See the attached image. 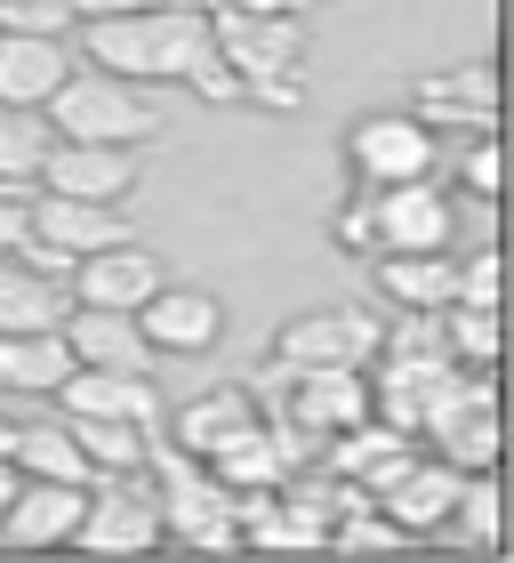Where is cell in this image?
I'll return each instance as SVG.
<instances>
[{"label":"cell","mask_w":514,"mask_h":563,"mask_svg":"<svg viewBox=\"0 0 514 563\" xmlns=\"http://www.w3.org/2000/svg\"><path fill=\"white\" fill-rule=\"evenodd\" d=\"M458 186H467V194H482V201L499 194V145H491V137H474V153L458 162Z\"/></svg>","instance_id":"33"},{"label":"cell","mask_w":514,"mask_h":563,"mask_svg":"<svg viewBox=\"0 0 514 563\" xmlns=\"http://www.w3.org/2000/svg\"><path fill=\"white\" fill-rule=\"evenodd\" d=\"M161 531V499H153V475H97L89 483V516L72 531V548L89 555H153Z\"/></svg>","instance_id":"5"},{"label":"cell","mask_w":514,"mask_h":563,"mask_svg":"<svg viewBox=\"0 0 514 563\" xmlns=\"http://www.w3.org/2000/svg\"><path fill=\"white\" fill-rule=\"evenodd\" d=\"M72 24H97V16H128V9H201V0H65Z\"/></svg>","instance_id":"34"},{"label":"cell","mask_w":514,"mask_h":563,"mask_svg":"<svg viewBox=\"0 0 514 563\" xmlns=\"http://www.w3.org/2000/svg\"><path fill=\"white\" fill-rule=\"evenodd\" d=\"M72 363H97V371H153V339L137 314H121V306H72L57 322Z\"/></svg>","instance_id":"18"},{"label":"cell","mask_w":514,"mask_h":563,"mask_svg":"<svg viewBox=\"0 0 514 563\" xmlns=\"http://www.w3.org/2000/svg\"><path fill=\"white\" fill-rule=\"evenodd\" d=\"M450 306H499V258H458V282H450Z\"/></svg>","instance_id":"31"},{"label":"cell","mask_w":514,"mask_h":563,"mask_svg":"<svg viewBox=\"0 0 514 563\" xmlns=\"http://www.w3.org/2000/svg\"><path fill=\"white\" fill-rule=\"evenodd\" d=\"M0 459H9L16 475H41V483H97L65 419H57V427H9V443H0Z\"/></svg>","instance_id":"22"},{"label":"cell","mask_w":514,"mask_h":563,"mask_svg":"<svg viewBox=\"0 0 514 563\" xmlns=\"http://www.w3.org/2000/svg\"><path fill=\"white\" fill-rule=\"evenodd\" d=\"M153 354H210L225 339V298L217 290H193V282H161L145 306H137Z\"/></svg>","instance_id":"13"},{"label":"cell","mask_w":514,"mask_h":563,"mask_svg":"<svg viewBox=\"0 0 514 563\" xmlns=\"http://www.w3.org/2000/svg\"><path fill=\"white\" fill-rule=\"evenodd\" d=\"M346 169L354 186H410V177H434V130L410 113H362L346 130Z\"/></svg>","instance_id":"7"},{"label":"cell","mask_w":514,"mask_h":563,"mask_svg":"<svg viewBox=\"0 0 514 563\" xmlns=\"http://www.w3.org/2000/svg\"><path fill=\"white\" fill-rule=\"evenodd\" d=\"M145 467H153V499H161V531L177 548H201V555L242 548V492H225L193 451H161Z\"/></svg>","instance_id":"3"},{"label":"cell","mask_w":514,"mask_h":563,"mask_svg":"<svg viewBox=\"0 0 514 563\" xmlns=\"http://www.w3.org/2000/svg\"><path fill=\"white\" fill-rule=\"evenodd\" d=\"M329 242L346 250V258H378V234H370V194L354 186V201L338 210V225H329Z\"/></svg>","instance_id":"30"},{"label":"cell","mask_w":514,"mask_h":563,"mask_svg":"<svg viewBox=\"0 0 514 563\" xmlns=\"http://www.w3.org/2000/svg\"><path fill=\"white\" fill-rule=\"evenodd\" d=\"M33 242V186H0V258Z\"/></svg>","instance_id":"32"},{"label":"cell","mask_w":514,"mask_h":563,"mask_svg":"<svg viewBox=\"0 0 514 563\" xmlns=\"http://www.w3.org/2000/svg\"><path fill=\"white\" fill-rule=\"evenodd\" d=\"M0 443H9V427H0Z\"/></svg>","instance_id":"37"},{"label":"cell","mask_w":514,"mask_h":563,"mask_svg":"<svg viewBox=\"0 0 514 563\" xmlns=\"http://www.w3.org/2000/svg\"><path fill=\"white\" fill-rule=\"evenodd\" d=\"M386 322H370L362 306H314L273 330V363L281 371H370L378 363Z\"/></svg>","instance_id":"4"},{"label":"cell","mask_w":514,"mask_h":563,"mask_svg":"<svg viewBox=\"0 0 514 563\" xmlns=\"http://www.w3.org/2000/svg\"><path fill=\"white\" fill-rule=\"evenodd\" d=\"M443 531H450L458 548H499V467L458 475V499H450Z\"/></svg>","instance_id":"25"},{"label":"cell","mask_w":514,"mask_h":563,"mask_svg":"<svg viewBox=\"0 0 514 563\" xmlns=\"http://www.w3.org/2000/svg\"><path fill=\"white\" fill-rule=\"evenodd\" d=\"M16 483H24V475L9 467V459H0V516H9V499H16Z\"/></svg>","instance_id":"36"},{"label":"cell","mask_w":514,"mask_h":563,"mask_svg":"<svg viewBox=\"0 0 514 563\" xmlns=\"http://www.w3.org/2000/svg\"><path fill=\"white\" fill-rule=\"evenodd\" d=\"M41 121L57 137H81V145H145L153 130H161V106H153V89L121 81V73L72 65L65 89L41 106Z\"/></svg>","instance_id":"2"},{"label":"cell","mask_w":514,"mask_h":563,"mask_svg":"<svg viewBox=\"0 0 514 563\" xmlns=\"http://www.w3.org/2000/svg\"><path fill=\"white\" fill-rule=\"evenodd\" d=\"M210 41H217V65L242 73V97L273 73H298L305 57V16H257V9H210Z\"/></svg>","instance_id":"6"},{"label":"cell","mask_w":514,"mask_h":563,"mask_svg":"<svg viewBox=\"0 0 514 563\" xmlns=\"http://www.w3.org/2000/svg\"><path fill=\"white\" fill-rule=\"evenodd\" d=\"M0 33H48V41H65L72 33V9H65V0H0Z\"/></svg>","instance_id":"29"},{"label":"cell","mask_w":514,"mask_h":563,"mask_svg":"<svg viewBox=\"0 0 514 563\" xmlns=\"http://www.w3.org/2000/svg\"><path fill=\"white\" fill-rule=\"evenodd\" d=\"M72 371L65 330H0V395H57Z\"/></svg>","instance_id":"20"},{"label":"cell","mask_w":514,"mask_h":563,"mask_svg":"<svg viewBox=\"0 0 514 563\" xmlns=\"http://www.w3.org/2000/svg\"><path fill=\"white\" fill-rule=\"evenodd\" d=\"M443 346H450V363L491 371L499 363V306H443Z\"/></svg>","instance_id":"27"},{"label":"cell","mask_w":514,"mask_h":563,"mask_svg":"<svg viewBox=\"0 0 514 563\" xmlns=\"http://www.w3.org/2000/svg\"><path fill=\"white\" fill-rule=\"evenodd\" d=\"M81 516H89V483H41V475H24L16 499H9V516H0V548H24V555L72 548Z\"/></svg>","instance_id":"11"},{"label":"cell","mask_w":514,"mask_h":563,"mask_svg":"<svg viewBox=\"0 0 514 563\" xmlns=\"http://www.w3.org/2000/svg\"><path fill=\"white\" fill-rule=\"evenodd\" d=\"M65 419H137L153 427L161 419V395H153V371H97V363H72L65 371Z\"/></svg>","instance_id":"15"},{"label":"cell","mask_w":514,"mask_h":563,"mask_svg":"<svg viewBox=\"0 0 514 563\" xmlns=\"http://www.w3.org/2000/svg\"><path fill=\"white\" fill-rule=\"evenodd\" d=\"M257 419V395H249V378H225V387H201L186 411H177V451H193V459H210L234 427Z\"/></svg>","instance_id":"21"},{"label":"cell","mask_w":514,"mask_h":563,"mask_svg":"<svg viewBox=\"0 0 514 563\" xmlns=\"http://www.w3.org/2000/svg\"><path fill=\"white\" fill-rule=\"evenodd\" d=\"M33 242H48L57 258H97V250L137 242V234H128V210H121V201H81V194L33 186Z\"/></svg>","instance_id":"10"},{"label":"cell","mask_w":514,"mask_h":563,"mask_svg":"<svg viewBox=\"0 0 514 563\" xmlns=\"http://www.w3.org/2000/svg\"><path fill=\"white\" fill-rule=\"evenodd\" d=\"M410 121H426V130H474V137H491V130H499V73L482 65V57L434 73V81L410 89Z\"/></svg>","instance_id":"12"},{"label":"cell","mask_w":514,"mask_h":563,"mask_svg":"<svg viewBox=\"0 0 514 563\" xmlns=\"http://www.w3.org/2000/svg\"><path fill=\"white\" fill-rule=\"evenodd\" d=\"M362 194H370L378 258H386V250H450V234H458V201H450V186H434V177H410V186H362Z\"/></svg>","instance_id":"8"},{"label":"cell","mask_w":514,"mask_h":563,"mask_svg":"<svg viewBox=\"0 0 514 563\" xmlns=\"http://www.w3.org/2000/svg\"><path fill=\"white\" fill-rule=\"evenodd\" d=\"M378 290L402 306V314H443L450 306V282H458V258L450 250H386V258H370Z\"/></svg>","instance_id":"19"},{"label":"cell","mask_w":514,"mask_h":563,"mask_svg":"<svg viewBox=\"0 0 514 563\" xmlns=\"http://www.w3.org/2000/svg\"><path fill=\"white\" fill-rule=\"evenodd\" d=\"M65 314H72L65 282L33 274L24 258H0V330H57Z\"/></svg>","instance_id":"23"},{"label":"cell","mask_w":514,"mask_h":563,"mask_svg":"<svg viewBox=\"0 0 514 563\" xmlns=\"http://www.w3.org/2000/svg\"><path fill=\"white\" fill-rule=\"evenodd\" d=\"M65 41H48V33H0V113H41L48 97L65 89Z\"/></svg>","instance_id":"17"},{"label":"cell","mask_w":514,"mask_h":563,"mask_svg":"<svg viewBox=\"0 0 514 563\" xmlns=\"http://www.w3.org/2000/svg\"><path fill=\"white\" fill-rule=\"evenodd\" d=\"M33 186H48V194H81V201H137V186H145V153H137V145L48 137Z\"/></svg>","instance_id":"9"},{"label":"cell","mask_w":514,"mask_h":563,"mask_svg":"<svg viewBox=\"0 0 514 563\" xmlns=\"http://www.w3.org/2000/svg\"><path fill=\"white\" fill-rule=\"evenodd\" d=\"M81 65L121 73V81H186L201 89L217 73V41H210V9H128V16H97L81 24Z\"/></svg>","instance_id":"1"},{"label":"cell","mask_w":514,"mask_h":563,"mask_svg":"<svg viewBox=\"0 0 514 563\" xmlns=\"http://www.w3.org/2000/svg\"><path fill=\"white\" fill-rule=\"evenodd\" d=\"M370 499L410 531V540H434V531H443V516H450V499H458V467H443V459L418 443V459H410L402 475H386Z\"/></svg>","instance_id":"16"},{"label":"cell","mask_w":514,"mask_h":563,"mask_svg":"<svg viewBox=\"0 0 514 563\" xmlns=\"http://www.w3.org/2000/svg\"><path fill=\"white\" fill-rule=\"evenodd\" d=\"M161 282L169 274L145 242H113V250H97V258H72V306H121V314H137Z\"/></svg>","instance_id":"14"},{"label":"cell","mask_w":514,"mask_h":563,"mask_svg":"<svg viewBox=\"0 0 514 563\" xmlns=\"http://www.w3.org/2000/svg\"><path fill=\"white\" fill-rule=\"evenodd\" d=\"M225 9H257V16H314L322 0H225Z\"/></svg>","instance_id":"35"},{"label":"cell","mask_w":514,"mask_h":563,"mask_svg":"<svg viewBox=\"0 0 514 563\" xmlns=\"http://www.w3.org/2000/svg\"><path fill=\"white\" fill-rule=\"evenodd\" d=\"M72 427V443H81L89 459V475H145V427L137 419H65Z\"/></svg>","instance_id":"24"},{"label":"cell","mask_w":514,"mask_h":563,"mask_svg":"<svg viewBox=\"0 0 514 563\" xmlns=\"http://www.w3.org/2000/svg\"><path fill=\"white\" fill-rule=\"evenodd\" d=\"M329 548L338 555H394V548H410V531L386 516L378 499H362V507H346V516L329 523Z\"/></svg>","instance_id":"26"},{"label":"cell","mask_w":514,"mask_h":563,"mask_svg":"<svg viewBox=\"0 0 514 563\" xmlns=\"http://www.w3.org/2000/svg\"><path fill=\"white\" fill-rule=\"evenodd\" d=\"M48 137H57V130H48L41 113H0V186H33Z\"/></svg>","instance_id":"28"}]
</instances>
